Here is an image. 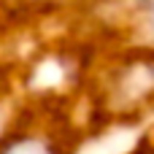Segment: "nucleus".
I'll return each mask as SVG.
<instances>
[{
	"label": "nucleus",
	"instance_id": "obj_1",
	"mask_svg": "<svg viewBox=\"0 0 154 154\" xmlns=\"http://www.w3.org/2000/svg\"><path fill=\"white\" fill-rule=\"evenodd\" d=\"M0 154H62L49 138L41 135H16L0 146Z\"/></svg>",
	"mask_w": 154,
	"mask_h": 154
},
{
	"label": "nucleus",
	"instance_id": "obj_2",
	"mask_svg": "<svg viewBox=\"0 0 154 154\" xmlns=\"http://www.w3.org/2000/svg\"><path fill=\"white\" fill-rule=\"evenodd\" d=\"M146 5H149V11L154 14V0H146Z\"/></svg>",
	"mask_w": 154,
	"mask_h": 154
}]
</instances>
